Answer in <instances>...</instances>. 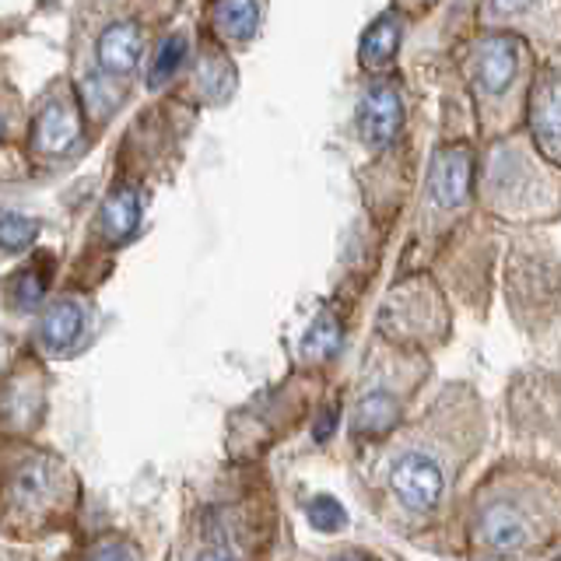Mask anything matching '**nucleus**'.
<instances>
[{
  "mask_svg": "<svg viewBox=\"0 0 561 561\" xmlns=\"http://www.w3.org/2000/svg\"><path fill=\"white\" fill-rule=\"evenodd\" d=\"M390 488L411 513H432L443 499V467L425 453H403L390 470Z\"/></svg>",
  "mask_w": 561,
  "mask_h": 561,
  "instance_id": "obj_1",
  "label": "nucleus"
},
{
  "mask_svg": "<svg viewBox=\"0 0 561 561\" xmlns=\"http://www.w3.org/2000/svg\"><path fill=\"white\" fill-rule=\"evenodd\" d=\"M403 127V102L393 84H373L358 105L362 140L373 148H386Z\"/></svg>",
  "mask_w": 561,
  "mask_h": 561,
  "instance_id": "obj_2",
  "label": "nucleus"
},
{
  "mask_svg": "<svg viewBox=\"0 0 561 561\" xmlns=\"http://www.w3.org/2000/svg\"><path fill=\"white\" fill-rule=\"evenodd\" d=\"M470 151L467 148H443L432 158L428 193L438 207H460L470 193Z\"/></svg>",
  "mask_w": 561,
  "mask_h": 561,
  "instance_id": "obj_3",
  "label": "nucleus"
},
{
  "mask_svg": "<svg viewBox=\"0 0 561 561\" xmlns=\"http://www.w3.org/2000/svg\"><path fill=\"white\" fill-rule=\"evenodd\" d=\"M519 70V43L513 35H491L478 46V84L488 95H499L513 84Z\"/></svg>",
  "mask_w": 561,
  "mask_h": 561,
  "instance_id": "obj_4",
  "label": "nucleus"
},
{
  "mask_svg": "<svg viewBox=\"0 0 561 561\" xmlns=\"http://www.w3.org/2000/svg\"><path fill=\"white\" fill-rule=\"evenodd\" d=\"M478 534L491 551L513 554L530 543V523H526V516L513 505H491V508H484Z\"/></svg>",
  "mask_w": 561,
  "mask_h": 561,
  "instance_id": "obj_5",
  "label": "nucleus"
},
{
  "mask_svg": "<svg viewBox=\"0 0 561 561\" xmlns=\"http://www.w3.org/2000/svg\"><path fill=\"white\" fill-rule=\"evenodd\" d=\"M145 57V35L134 22H119L102 32L99 39V67L105 75H130Z\"/></svg>",
  "mask_w": 561,
  "mask_h": 561,
  "instance_id": "obj_6",
  "label": "nucleus"
},
{
  "mask_svg": "<svg viewBox=\"0 0 561 561\" xmlns=\"http://www.w3.org/2000/svg\"><path fill=\"white\" fill-rule=\"evenodd\" d=\"M78 140V116L67 102L53 99L43 105L39 119H35V148L46 154H64L75 148Z\"/></svg>",
  "mask_w": 561,
  "mask_h": 561,
  "instance_id": "obj_7",
  "label": "nucleus"
},
{
  "mask_svg": "<svg viewBox=\"0 0 561 561\" xmlns=\"http://www.w3.org/2000/svg\"><path fill=\"white\" fill-rule=\"evenodd\" d=\"M78 333H81V309L70 302V298H60V302H53L43 312L35 337H39V344L49 351H64L67 344L78 341Z\"/></svg>",
  "mask_w": 561,
  "mask_h": 561,
  "instance_id": "obj_8",
  "label": "nucleus"
},
{
  "mask_svg": "<svg viewBox=\"0 0 561 561\" xmlns=\"http://www.w3.org/2000/svg\"><path fill=\"white\" fill-rule=\"evenodd\" d=\"M140 210H145V204H140V193L137 186H119L110 193V201H105L102 207V228L110 239H127L134 228L140 225Z\"/></svg>",
  "mask_w": 561,
  "mask_h": 561,
  "instance_id": "obj_9",
  "label": "nucleus"
},
{
  "mask_svg": "<svg viewBox=\"0 0 561 561\" xmlns=\"http://www.w3.org/2000/svg\"><path fill=\"white\" fill-rule=\"evenodd\" d=\"M215 25L225 39H232V43L253 39V32L260 25V4L256 0H218Z\"/></svg>",
  "mask_w": 561,
  "mask_h": 561,
  "instance_id": "obj_10",
  "label": "nucleus"
},
{
  "mask_svg": "<svg viewBox=\"0 0 561 561\" xmlns=\"http://www.w3.org/2000/svg\"><path fill=\"white\" fill-rule=\"evenodd\" d=\"M397 417H400L397 397L376 390L355 408V432L358 435H382V432H390L397 425Z\"/></svg>",
  "mask_w": 561,
  "mask_h": 561,
  "instance_id": "obj_11",
  "label": "nucleus"
},
{
  "mask_svg": "<svg viewBox=\"0 0 561 561\" xmlns=\"http://www.w3.org/2000/svg\"><path fill=\"white\" fill-rule=\"evenodd\" d=\"M400 46V18L397 14H382L373 28L365 32L362 39V64L365 67H382L393 60V53Z\"/></svg>",
  "mask_w": 561,
  "mask_h": 561,
  "instance_id": "obj_12",
  "label": "nucleus"
},
{
  "mask_svg": "<svg viewBox=\"0 0 561 561\" xmlns=\"http://www.w3.org/2000/svg\"><path fill=\"white\" fill-rule=\"evenodd\" d=\"M530 123H534V134L540 140H561V81L543 84L534 95Z\"/></svg>",
  "mask_w": 561,
  "mask_h": 561,
  "instance_id": "obj_13",
  "label": "nucleus"
},
{
  "mask_svg": "<svg viewBox=\"0 0 561 561\" xmlns=\"http://www.w3.org/2000/svg\"><path fill=\"white\" fill-rule=\"evenodd\" d=\"M186 49H190V43H186V35H169V39H162V46H158V53H154V64H151V70H148V81L158 88V84H165L175 70L183 67V60H186Z\"/></svg>",
  "mask_w": 561,
  "mask_h": 561,
  "instance_id": "obj_14",
  "label": "nucleus"
},
{
  "mask_svg": "<svg viewBox=\"0 0 561 561\" xmlns=\"http://www.w3.org/2000/svg\"><path fill=\"white\" fill-rule=\"evenodd\" d=\"M49 271L53 263L49 256H39V263H32V267H25L22 274L14 277V302L22 309H32L39 298L46 295V285H49Z\"/></svg>",
  "mask_w": 561,
  "mask_h": 561,
  "instance_id": "obj_15",
  "label": "nucleus"
},
{
  "mask_svg": "<svg viewBox=\"0 0 561 561\" xmlns=\"http://www.w3.org/2000/svg\"><path fill=\"white\" fill-rule=\"evenodd\" d=\"M81 99L88 105V113H95V116H110L116 105L123 102V88L113 81V78H102V75H92V78H84L81 84Z\"/></svg>",
  "mask_w": 561,
  "mask_h": 561,
  "instance_id": "obj_16",
  "label": "nucleus"
},
{
  "mask_svg": "<svg viewBox=\"0 0 561 561\" xmlns=\"http://www.w3.org/2000/svg\"><path fill=\"white\" fill-rule=\"evenodd\" d=\"M306 516L309 523L316 526L320 534H337L347 526V513H344V505L337 499H330V495H316L309 505H306Z\"/></svg>",
  "mask_w": 561,
  "mask_h": 561,
  "instance_id": "obj_17",
  "label": "nucleus"
},
{
  "mask_svg": "<svg viewBox=\"0 0 561 561\" xmlns=\"http://www.w3.org/2000/svg\"><path fill=\"white\" fill-rule=\"evenodd\" d=\"M35 236H39V225L32 218L18 215V210H0V245H8V250H25Z\"/></svg>",
  "mask_w": 561,
  "mask_h": 561,
  "instance_id": "obj_18",
  "label": "nucleus"
},
{
  "mask_svg": "<svg viewBox=\"0 0 561 561\" xmlns=\"http://www.w3.org/2000/svg\"><path fill=\"white\" fill-rule=\"evenodd\" d=\"M337 344H341V323L333 320L330 312H323L320 320L309 327V333H306V351H309V355H316V358H327V355L337 351Z\"/></svg>",
  "mask_w": 561,
  "mask_h": 561,
  "instance_id": "obj_19",
  "label": "nucleus"
},
{
  "mask_svg": "<svg viewBox=\"0 0 561 561\" xmlns=\"http://www.w3.org/2000/svg\"><path fill=\"white\" fill-rule=\"evenodd\" d=\"M88 561H137V551L123 540H102L92 548Z\"/></svg>",
  "mask_w": 561,
  "mask_h": 561,
  "instance_id": "obj_20",
  "label": "nucleus"
},
{
  "mask_svg": "<svg viewBox=\"0 0 561 561\" xmlns=\"http://www.w3.org/2000/svg\"><path fill=\"white\" fill-rule=\"evenodd\" d=\"M333 425H337V408H330V411H323L320 417H316V428H312L316 443H323V438H330V435H333Z\"/></svg>",
  "mask_w": 561,
  "mask_h": 561,
  "instance_id": "obj_21",
  "label": "nucleus"
},
{
  "mask_svg": "<svg viewBox=\"0 0 561 561\" xmlns=\"http://www.w3.org/2000/svg\"><path fill=\"white\" fill-rule=\"evenodd\" d=\"M491 4H495V11H523L526 4H530V0H491Z\"/></svg>",
  "mask_w": 561,
  "mask_h": 561,
  "instance_id": "obj_22",
  "label": "nucleus"
},
{
  "mask_svg": "<svg viewBox=\"0 0 561 561\" xmlns=\"http://www.w3.org/2000/svg\"><path fill=\"white\" fill-rule=\"evenodd\" d=\"M197 561H232L228 554H221V551H207V554H201Z\"/></svg>",
  "mask_w": 561,
  "mask_h": 561,
  "instance_id": "obj_23",
  "label": "nucleus"
},
{
  "mask_svg": "<svg viewBox=\"0 0 561 561\" xmlns=\"http://www.w3.org/2000/svg\"><path fill=\"white\" fill-rule=\"evenodd\" d=\"M0 137H4V116H0Z\"/></svg>",
  "mask_w": 561,
  "mask_h": 561,
  "instance_id": "obj_24",
  "label": "nucleus"
}]
</instances>
